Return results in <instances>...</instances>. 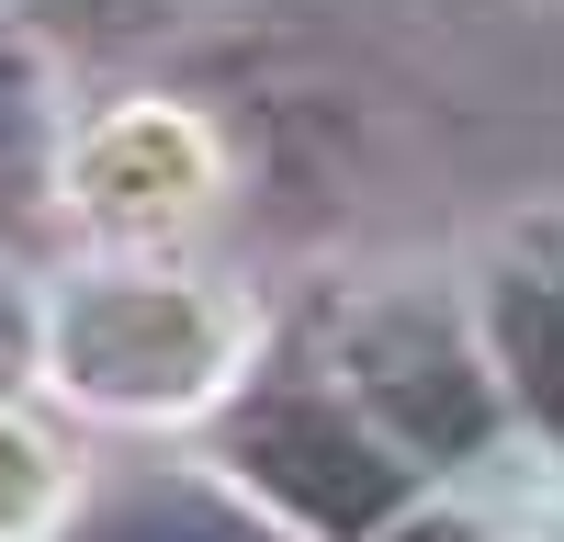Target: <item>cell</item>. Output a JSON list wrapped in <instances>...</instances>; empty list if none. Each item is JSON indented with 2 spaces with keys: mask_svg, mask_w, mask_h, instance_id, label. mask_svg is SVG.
<instances>
[{
  "mask_svg": "<svg viewBox=\"0 0 564 542\" xmlns=\"http://www.w3.org/2000/svg\"><path fill=\"white\" fill-rule=\"evenodd\" d=\"M238 464L316 531H384L406 509V464H384V441L339 395H305V384H271L238 406Z\"/></svg>",
  "mask_w": 564,
  "mask_h": 542,
  "instance_id": "cell-1",
  "label": "cell"
},
{
  "mask_svg": "<svg viewBox=\"0 0 564 542\" xmlns=\"http://www.w3.org/2000/svg\"><path fill=\"white\" fill-rule=\"evenodd\" d=\"M350 373L417 452H475L486 441V384H475V361H463V339L430 328V316H372L350 339Z\"/></svg>",
  "mask_w": 564,
  "mask_h": 542,
  "instance_id": "cell-2",
  "label": "cell"
},
{
  "mask_svg": "<svg viewBox=\"0 0 564 542\" xmlns=\"http://www.w3.org/2000/svg\"><path fill=\"white\" fill-rule=\"evenodd\" d=\"M68 542H271L249 509H226L215 486H181V475H135L113 497H90Z\"/></svg>",
  "mask_w": 564,
  "mask_h": 542,
  "instance_id": "cell-3",
  "label": "cell"
},
{
  "mask_svg": "<svg viewBox=\"0 0 564 542\" xmlns=\"http://www.w3.org/2000/svg\"><path fill=\"white\" fill-rule=\"evenodd\" d=\"M497 350L520 373V395L564 430V271H508L497 283Z\"/></svg>",
  "mask_w": 564,
  "mask_h": 542,
  "instance_id": "cell-4",
  "label": "cell"
},
{
  "mask_svg": "<svg viewBox=\"0 0 564 542\" xmlns=\"http://www.w3.org/2000/svg\"><path fill=\"white\" fill-rule=\"evenodd\" d=\"M12 339H23V316H12V294H0V361H12Z\"/></svg>",
  "mask_w": 564,
  "mask_h": 542,
  "instance_id": "cell-5",
  "label": "cell"
},
{
  "mask_svg": "<svg viewBox=\"0 0 564 542\" xmlns=\"http://www.w3.org/2000/svg\"><path fill=\"white\" fill-rule=\"evenodd\" d=\"M79 12H124V0H79Z\"/></svg>",
  "mask_w": 564,
  "mask_h": 542,
  "instance_id": "cell-6",
  "label": "cell"
},
{
  "mask_svg": "<svg viewBox=\"0 0 564 542\" xmlns=\"http://www.w3.org/2000/svg\"><path fill=\"white\" fill-rule=\"evenodd\" d=\"M0 90H12V57H0Z\"/></svg>",
  "mask_w": 564,
  "mask_h": 542,
  "instance_id": "cell-7",
  "label": "cell"
}]
</instances>
